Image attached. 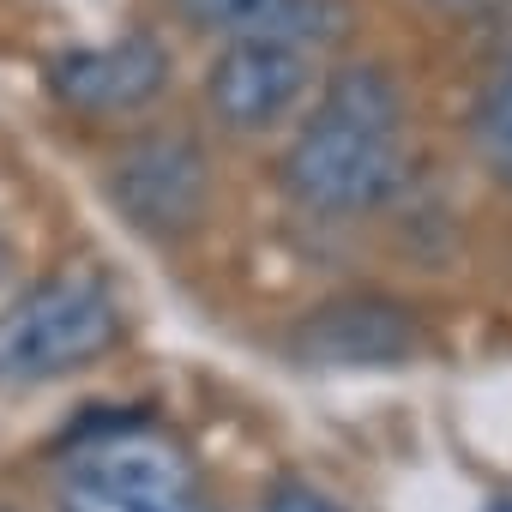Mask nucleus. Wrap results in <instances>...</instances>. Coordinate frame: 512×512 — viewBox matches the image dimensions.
Masks as SVG:
<instances>
[{
    "label": "nucleus",
    "instance_id": "obj_7",
    "mask_svg": "<svg viewBox=\"0 0 512 512\" xmlns=\"http://www.w3.org/2000/svg\"><path fill=\"white\" fill-rule=\"evenodd\" d=\"M169 85V49L151 37H121L103 49H67L49 61V91L79 115H127Z\"/></svg>",
    "mask_w": 512,
    "mask_h": 512
},
{
    "label": "nucleus",
    "instance_id": "obj_10",
    "mask_svg": "<svg viewBox=\"0 0 512 512\" xmlns=\"http://www.w3.org/2000/svg\"><path fill=\"white\" fill-rule=\"evenodd\" d=\"M266 512H338L320 488H308V482H284L272 500H266Z\"/></svg>",
    "mask_w": 512,
    "mask_h": 512
},
{
    "label": "nucleus",
    "instance_id": "obj_9",
    "mask_svg": "<svg viewBox=\"0 0 512 512\" xmlns=\"http://www.w3.org/2000/svg\"><path fill=\"white\" fill-rule=\"evenodd\" d=\"M470 133H476V151H482V163H488V169H494V175L512 187V73H506V79H494V85L482 91Z\"/></svg>",
    "mask_w": 512,
    "mask_h": 512
},
{
    "label": "nucleus",
    "instance_id": "obj_3",
    "mask_svg": "<svg viewBox=\"0 0 512 512\" xmlns=\"http://www.w3.org/2000/svg\"><path fill=\"white\" fill-rule=\"evenodd\" d=\"M61 512H217L193 476V464L151 434V422H127L91 440H73L61 476Z\"/></svg>",
    "mask_w": 512,
    "mask_h": 512
},
{
    "label": "nucleus",
    "instance_id": "obj_5",
    "mask_svg": "<svg viewBox=\"0 0 512 512\" xmlns=\"http://www.w3.org/2000/svg\"><path fill=\"white\" fill-rule=\"evenodd\" d=\"M422 350V326L404 302L344 296L296 326V356L308 368H404Z\"/></svg>",
    "mask_w": 512,
    "mask_h": 512
},
{
    "label": "nucleus",
    "instance_id": "obj_2",
    "mask_svg": "<svg viewBox=\"0 0 512 512\" xmlns=\"http://www.w3.org/2000/svg\"><path fill=\"white\" fill-rule=\"evenodd\" d=\"M121 338V302L97 272L43 278L13 314H0V380L43 386L91 368Z\"/></svg>",
    "mask_w": 512,
    "mask_h": 512
},
{
    "label": "nucleus",
    "instance_id": "obj_4",
    "mask_svg": "<svg viewBox=\"0 0 512 512\" xmlns=\"http://www.w3.org/2000/svg\"><path fill=\"white\" fill-rule=\"evenodd\" d=\"M314 91V55L290 43H229L211 73L205 97L229 133H266Z\"/></svg>",
    "mask_w": 512,
    "mask_h": 512
},
{
    "label": "nucleus",
    "instance_id": "obj_6",
    "mask_svg": "<svg viewBox=\"0 0 512 512\" xmlns=\"http://www.w3.org/2000/svg\"><path fill=\"white\" fill-rule=\"evenodd\" d=\"M121 211L151 229V235H181L205 217V157L193 139H139L115 157V175H109Z\"/></svg>",
    "mask_w": 512,
    "mask_h": 512
},
{
    "label": "nucleus",
    "instance_id": "obj_8",
    "mask_svg": "<svg viewBox=\"0 0 512 512\" xmlns=\"http://www.w3.org/2000/svg\"><path fill=\"white\" fill-rule=\"evenodd\" d=\"M193 31H217L229 43H290V49H332L350 37V0H175Z\"/></svg>",
    "mask_w": 512,
    "mask_h": 512
},
{
    "label": "nucleus",
    "instance_id": "obj_1",
    "mask_svg": "<svg viewBox=\"0 0 512 512\" xmlns=\"http://www.w3.org/2000/svg\"><path fill=\"white\" fill-rule=\"evenodd\" d=\"M404 181L398 91L380 67H344L320 115L284 151V187L314 211H368Z\"/></svg>",
    "mask_w": 512,
    "mask_h": 512
},
{
    "label": "nucleus",
    "instance_id": "obj_12",
    "mask_svg": "<svg viewBox=\"0 0 512 512\" xmlns=\"http://www.w3.org/2000/svg\"><path fill=\"white\" fill-rule=\"evenodd\" d=\"M482 512H512V494H500V500H488Z\"/></svg>",
    "mask_w": 512,
    "mask_h": 512
},
{
    "label": "nucleus",
    "instance_id": "obj_11",
    "mask_svg": "<svg viewBox=\"0 0 512 512\" xmlns=\"http://www.w3.org/2000/svg\"><path fill=\"white\" fill-rule=\"evenodd\" d=\"M7 272H13V247L0 241V284H7Z\"/></svg>",
    "mask_w": 512,
    "mask_h": 512
}]
</instances>
